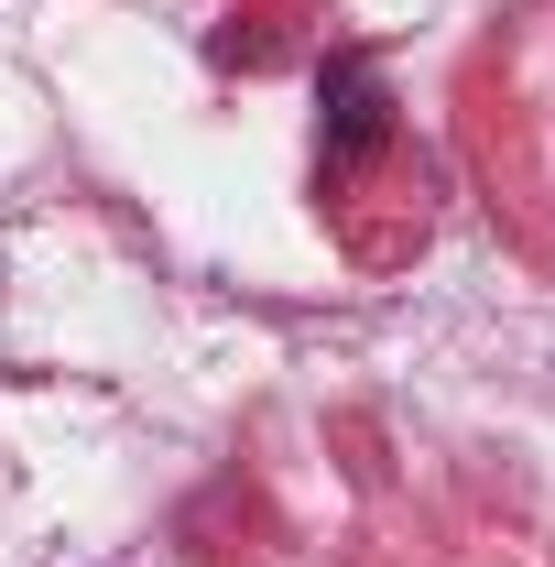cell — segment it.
Masks as SVG:
<instances>
[{"instance_id": "6da1fadb", "label": "cell", "mask_w": 555, "mask_h": 567, "mask_svg": "<svg viewBox=\"0 0 555 567\" xmlns=\"http://www.w3.org/2000/svg\"><path fill=\"white\" fill-rule=\"evenodd\" d=\"M381 132H392L381 76L359 66V55H327V132H316V164H327V175H348L359 153H381Z\"/></svg>"}]
</instances>
